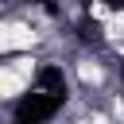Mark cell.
<instances>
[{
	"instance_id": "6da1fadb",
	"label": "cell",
	"mask_w": 124,
	"mask_h": 124,
	"mask_svg": "<svg viewBox=\"0 0 124 124\" xmlns=\"http://www.w3.org/2000/svg\"><path fill=\"white\" fill-rule=\"evenodd\" d=\"M27 78H31V62H27V58L0 66V101H4V97H19V93L27 89Z\"/></svg>"
},
{
	"instance_id": "7a4b0ae2",
	"label": "cell",
	"mask_w": 124,
	"mask_h": 124,
	"mask_svg": "<svg viewBox=\"0 0 124 124\" xmlns=\"http://www.w3.org/2000/svg\"><path fill=\"white\" fill-rule=\"evenodd\" d=\"M39 35L27 27V23H0V54L8 50H27Z\"/></svg>"
},
{
	"instance_id": "3957f363",
	"label": "cell",
	"mask_w": 124,
	"mask_h": 124,
	"mask_svg": "<svg viewBox=\"0 0 124 124\" xmlns=\"http://www.w3.org/2000/svg\"><path fill=\"white\" fill-rule=\"evenodd\" d=\"M81 78H85V81H101V70H97V66H89V62H85V66H81Z\"/></svg>"
}]
</instances>
